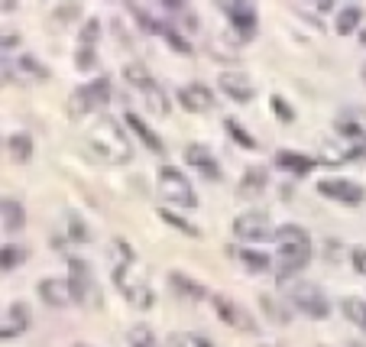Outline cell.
<instances>
[{
	"label": "cell",
	"mask_w": 366,
	"mask_h": 347,
	"mask_svg": "<svg viewBox=\"0 0 366 347\" xmlns=\"http://www.w3.org/2000/svg\"><path fill=\"white\" fill-rule=\"evenodd\" d=\"M107 254H111V276H113V282H117V289H120L136 309H152V289H150V282H146V276L140 272V263H136L133 247L117 237V240H111Z\"/></svg>",
	"instance_id": "obj_1"
},
{
	"label": "cell",
	"mask_w": 366,
	"mask_h": 347,
	"mask_svg": "<svg viewBox=\"0 0 366 347\" xmlns=\"http://www.w3.org/2000/svg\"><path fill=\"white\" fill-rule=\"evenodd\" d=\"M85 146L94 160L107 162V166H123L130 160V140L123 127L113 117H97L85 133Z\"/></svg>",
	"instance_id": "obj_2"
},
{
	"label": "cell",
	"mask_w": 366,
	"mask_h": 347,
	"mask_svg": "<svg viewBox=\"0 0 366 347\" xmlns=\"http://www.w3.org/2000/svg\"><path fill=\"white\" fill-rule=\"evenodd\" d=\"M273 237H276V244H279V256H276V263H279V279L285 282L289 276L301 272L311 263V237H308V231L299 224L279 227Z\"/></svg>",
	"instance_id": "obj_3"
},
{
	"label": "cell",
	"mask_w": 366,
	"mask_h": 347,
	"mask_svg": "<svg viewBox=\"0 0 366 347\" xmlns=\"http://www.w3.org/2000/svg\"><path fill=\"white\" fill-rule=\"evenodd\" d=\"M107 101H111V78H94L91 85H81L72 91V98H68V114H72L75 121H81L88 114L101 111Z\"/></svg>",
	"instance_id": "obj_4"
},
{
	"label": "cell",
	"mask_w": 366,
	"mask_h": 347,
	"mask_svg": "<svg viewBox=\"0 0 366 347\" xmlns=\"http://www.w3.org/2000/svg\"><path fill=\"white\" fill-rule=\"evenodd\" d=\"M159 195L169 201V205H179V208H195L198 198H195V188L191 182L185 178V172H179L175 166H162L159 169Z\"/></svg>",
	"instance_id": "obj_5"
},
{
	"label": "cell",
	"mask_w": 366,
	"mask_h": 347,
	"mask_svg": "<svg viewBox=\"0 0 366 347\" xmlns=\"http://www.w3.org/2000/svg\"><path fill=\"white\" fill-rule=\"evenodd\" d=\"M289 302L301 311V315H308V318H328V311H331V302L324 299V292H321L315 282H299V286H292Z\"/></svg>",
	"instance_id": "obj_6"
},
{
	"label": "cell",
	"mask_w": 366,
	"mask_h": 347,
	"mask_svg": "<svg viewBox=\"0 0 366 347\" xmlns=\"http://www.w3.org/2000/svg\"><path fill=\"white\" fill-rule=\"evenodd\" d=\"M211 305H214V311H217V318L224 321L227 328H237V331H256V321H253V315L240 305L237 299H230V295H211Z\"/></svg>",
	"instance_id": "obj_7"
},
{
	"label": "cell",
	"mask_w": 366,
	"mask_h": 347,
	"mask_svg": "<svg viewBox=\"0 0 366 347\" xmlns=\"http://www.w3.org/2000/svg\"><path fill=\"white\" fill-rule=\"evenodd\" d=\"M318 195L340 201V205H360L366 198V188L353 178H321L318 182Z\"/></svg>",
	"instance_id": "obj_8"
},
{
	"label": "cell",
	"mask_w": 366,
	"mask_h": 347,
	"mask_svg": "<svg viewBox=\"0 0 366 347\" xmlns=\"http://www.w3.org/2000/svg\"><path fill=\"white\" fill-rule=\"evenodd\" d=\"M234 234L240 240H266V237H273V224H269V215L266 211H244V215H237L234 221Z\"/></svg>",
	"instance_id": "obj_9"
},
{
	"label": "cell",
	"mask_w": 366,
	"mask_h": 347,
	"mask_svg": "<svg viewBox=\"0 0 366 347\" xmlns=\"http://www.w3.org/2000/svg\"><path fill=\"white\" fill-rule=\"evenodd\" d=\"M68 295L72 302H88L94 292V282H91V266H88L81 256H72L68 260Z\"/></svg>",
	"instance_id": "obj_10"
},
{
	"label": "cell",
	"mask_w": 366,
	"mask_h": 347,
	"mask_svg": "<svg viewBox=\"0 0 366 347\" xmlns=\"http://www.w3.org/2000/svg\"><path fill=\"white\" fill-rule=\"evenodd\" d=\"M360 156H366V140H363V143L324 140V143H321V153H318V160H321V162H328V166H340V162L360 160Z\"/></svg>",
	"instance_id": "obj_11"
},
{
	"label": "cell",
	"mask_w": 366,
	"mask_h": 347,
	"mask_svg": "<svg viewBox=\"0 0 366 347\" xmlns=\"http://www.w3.org/2000/svg\"><path fill=\"white\" fill-rule=\"evenodd\" d=\"M217 88H221L227 98H234L237 104L253 101V94H256L253 78L246 75V72H224V75H221V82H217Z\"/></svg>",
	"instance_id": "obj_12"
},
{
	"label": "cell",
	"mask_w": 366,
	"mask_h": 347,
	"mask_svg": "<svg viewBox=\"0 0 366 347\" xmlns=\"http://www.w3.org/2000/svg\"><path fill=\"white\" fill-rule=\"evenodd\" d=\"M185 162L191 166V169L201 172V176H207V178H221V169H217L214 153L207 150L205 143H188V146H185Z\"/></svg>",
	"instance_id": "obj_13"
},
{
	"label": "cell",
	"mask_w": 366,
	"mask_h": 347,
	"mask_svg": "<svg viewBox=\"0 0 366 347\" xmlns=\"http://www.w3.org/2000/svg\"><path fill=\"white\" fill-rule=\"evenodd\" d=\"M179 101H182V107H185V111L205 114V111H211V107H214V91H211V88H205V85H185L179 91Z\"/></svg>",
	"instance_id": "obj_14"
},
{
	"label": "cell",
	"mask_w": 366,
	"mask_h": 347,
	"mask_svg": "<svg viewBox=\"0 0 366 347\" xmlns=\"http://www.w3.org/2000/svg\"><path fill=\"white\" fill-rule=\"evenodd\" d=\"M266 185H269V172H266L263 166H246L244 178H240V185H237V198L250 201V198L263 195Z\"/></svg>",
	"instance_id": "obj_15"
},
{
	"label": "cell",
	"mask_w": 366,
	"mask_h": 347,
	"mask_svg": "<svg viewBox=\"0 0 366 347\" xmlns=\"http://www.w3.org/2000/svg\"><path fill=\"white\" fill-rule=\"evenodd\" d=\"M224 10L230 13V23L237 26V36L250 39L256 29V10L253 3H224Z\"/></svg>",
	"instance_id": "obj_16"
},
{
	"label": "cell",
	"mask_w": 366,
	"mask_h": 347,
	"mask_svg": "<svg viewBox=\"0 0 366 347\" xmlns=\"http://www.w3.org/2000/svg\"><path fill=\"white\" fill-rule=\"evenodd\" d=\"M127 127H130V130L136 133V137H140V143L146 146V150H152V153H162V150H166V143L159 140V133L152 130V127H150L146 121H143L140 114L127 111Z\"/></svg>",
	"instance_id": "obj_17"
},
{
	"label": "cell",
	"mask_w": 366,
	"mask_h": 347,
	"mask_svg": "<svg viewBox=\"0 0 366 347\" xmlns=\"http://www.w3.org/2000/svg\"><path fill=\"white\" fill-rule=\"evenodd\" d=\"M315 162L318 160H311V156H305V153H295V150H282L276 153V166L285 172H295V176H305V172L315 169Z\"/></svg>",
	"instance_id": "obj_18"
},
{
	"label": "cell",
	"mask_w": 366,
	"mask_h": 347,
	"mask_svg": "<svg viewBox=\"0 0 366 347\" xmlns=\"http://www.w3.org/2000/svg\"><path fill=\"white\" fill-rule=\"evenodd\" d=\"M39 295L46 299V305H56V309H65L68 302H72L65 279H42L39 282Z\"/></svg>",
	"instance_id": "obj_19"
},
{
	"label": "cell",
	"mask_w": 366,
	"mask_h": 347,
	"mask_svg": "<svg viewBox=\"0 0 366 347\" xmlns=\"http://www.w3.org/2000/svg\"><path fill=\"white\" fill-rule=\"evenodd\" d=\"M169 282H172V289H175V295H182V299H191V302L207 299L205 286L195 279H188V276H182V272H169Z\"/></svg>",
	"instance_id": "obj_20"
},
{
	"label": "cell",
	"mask_w": 366,
	"mask_h": 347,
	"mask_svg": "<svg viewBox=\"0 0 366 347\" xmlns=\"http://www.w3.org/2000/svg\"><path fill=\"white\" fill-rule=\"evenodd\" d=\"M123 78H127V85L133 88V91H140V94H146L156 82H152V75H150V68L143 65V62H130V65H123Z\"/></svg>",
	"instance_id": "obj_21"
},
{
	"label": "cell",
	"mask_w": 366,
	"mask_h": 347,
	"mask_svg": "<svg viewBox=\"0 0 366 347\" xmlns=\"http://www.w3.org/2000/svg\"><path fill=\"white\" fill-rule=\"evenodd\" d=\"M29 318H33V315H29L26 302H13V305H10V325L0 331V338H13V334H19V331H26Z\"/></svg>",
	"instance_id": "obj_22"
},
{
	"label": "cell",
	"mask_w": 366,
	"mask_h": 347,
	"mask_svg": "<svg viewBox=\"0 0 366 347\" xmlns=\"http://www.w3.org/2000/svg\"><path fill=\"white\" fill-rule=\"evenodd\" d=\"M7 150H10V160L17 162V166H26L29 156H33V140H29V133H13L7 140Z\"/></svg>",
	"instance_id": "obj_23"
},
{
	"label": "cell",
	"mask_w": 366,
	"mask_h": 347,
	"mask_svg": "<svg viewBox=\"0 0 366 347\" xmlns=\"http://www.w3.org/2000/svg\"><path fill=\"white\" fill-rule=\"evenodd\" d=\"M13 75L23 78V82H42V78L49 75V72H46L42 65H39V59L23 56L19 62H13Z\"/></svg>",
	"instance_id": "obj_24"
},
{
	"label": "cell",
	"mask_w": 366,
	"mask_h": 347,
	"mask_svg": "<svg viewBox=\"0 0 366 347\" xmlns=\"http://www.w3.org/2000/svg\"><path fill=\"white\" fill-rule=\"evenodd\" d=\"M0 215H3V227H7L10 234L23 231L26 211H23V205H19V201H3V205H0Z\"/></svg>",
	"instance_id": "obj_25"
},
{
	"label": "cell",
	"mask_w": 366,
	"mask_h": 347,
	"mask_svg": "<svg viewBox=\"0 0 366 347\" xmlns=\"http://www.w3.org/2000/svg\"><path fill=\"white\" fill-rule=\"evenodd\" d=\"M360 20H363V10H360L357 3L344 7V10L337 13V33H340V36H350V33L360 26Z\"/></svg>",
	"instance_id": "obj_26"
},
{
	"label": "cell",
	"mask_w": 366,
	"mask_h": 347,
	"mask_svg": "<svg viewBox=\"0 0 366 347\" xmlns=\"http://www.w3.org/2000/svg\"><path fill=\"white\" fill-rule=\"evenodd\" d=\"M340 311L347 315L350 325H357V328L366 331V299H344L340 302Z\"/></svg>",
	"instance_id": "obj_27"
},
{
	"label": "cell",
	"mask_w": 366,
	"mask_h": 347,
	"mask_svg": "<svg viewBox=\"0 0 366 347\" xmlns=\"http://www.w3.org/2000/svg\"><path fill=\"white\" fill-rule=\"evenodd\" d=\"M224 127H227V133H230V137H234V140L244 146V150H256V146H260L253 133H246V127H244V123H237L234 117H227Z\"/></svg>",
	"instance_id": "obj_28"
},
{
	"label": "cell",
	"mask_w": 366,
	"mask_h": 347,
	"mask_svg": "<svg viewBox=\"0 0 366 347\" xmlns=\"http://www.w3.org/2000/svg\"><path fill=\"white\" fill-rule=\"evenodd\" d=\"M26 260V250L17 244H7V247H0V270L10 272V270H17L19 263Z\"/></svg>",
	"instance_id": "obj_29"
},
{
	"label": "cell",
	"mask_w": 366,
	"mask_h": 347,
	"mask_svg": "<svg viewBox=\"0 0 366 347\" xmlns=\"http://www.w3.org/2000/svg\"><path fill=\"white\" fill-rule=\"evenodd\" d=\"M237 260L246 263V270H250V272H266V270H269V256L256 254V250H237Z\"/></svg>",
	"instance_id": "obj_30"
},
{
	"label": "cell",
	"mask_w": 366,
	"mask_h": 347,
	"mask_svg": "<svg viewBox=\"0 0 366 347\" xmlns=\"http://www.w3.org/2000/svg\"><path fill=\"white\" fill-rule=\"evenodd\" d=\"M143 98H146V104H150L152 114H159V117H166V114H169V98H166V91H162L159 85H152L150 91L143 94Z\"/></svg>",
	"instance_id": "obj_31"
},
{
	"label": "cell",
	"mask_w": 366,
	"mask_h": 347,
	"mask_svg": "<svg viewBox=\"0 0 366 347\" xmlns=\"http://www.w3.org/2000/svg\"><path fill=\"white\" fill-rule=\"evenodd\" d=\"M169 347H214V344L201 338V334H191V331H175L169 338Z\"/></svg>",
	"instance_id": "obj_32"
},
{
	"label": "cell",
	"mask_w": 366,
	"mask_h": 347,
	"mask_svg": "<svg viewBox=\"0 0 366 347\" xmlns=\"http://www.w3.org/2000/svg\"><path fill=\"white\" fill-rule=\"evenodd\" d=\"M159 221H166L169 227H175V231H182V234H188V237H198V227L188 224L185 217H179L175 211H169V208H162L159 211Z\"/></svg>",
	"instance_id": "obj_33"
},
{
	"label": "cell",
	"mask_w": 366,
	"mask_h": 347,
	"mask_svg": "<svg viewBox=\"0 0 366 347\" xmlns=\"http://www.w3.org/2000/svg\"><path fill=\"white\" fill-rule=\"evenodd\" d=\"M156 33H159V36H166V43H169L175 52H185V56H191V43H188V39H182L175 29H169L166 23H159V29H156Z\"/></svg>",
	"instance_id": "obj_34"
},
{
	"label": "cell",
	"mask_w": 366,
	"mask_h": 347,
	"mask_svg": "<svg viewBox=\"0 0 366 347\" xmlns=\"http://www.w3.org/2000/svg\"><path fill=\"white\" fill-rule=\"evenodd\" d=\"M130 347H159L150 325H136V328L130 331Z\"/></svg>",
	"instance_id": "obj_35"
},
{
	"label": "cell",
	"mask_w": 366,
	"mask_h": 347,
	"mask_svg": "<svg viewBox=\"0 0 366 347\" xmlns=\"http://www.w3.org/2000/svg\"><path fill=\"white\" fill-rule=\"evenodd\" d=\"M75 65L81 68V72H91V68L97 65V52H94V49H88V46H78V52H75Z\"/></svg>",
	"instance_id": "obj_36"
},
{
	"label": "cell",
	"mask_w": 366,
	"mask_h": 347,
	"mask_svg": "<svg viewBox=\"0 0 366 347\" xmlns=\"http://www.w3.org/2000/svg\"><path fill=\"white\" fill-rule=\"evenodd\" d=\"M127 10H130L133 17L140 20V26H143V29H146V33H156V29H159V23H156V20H152V17H150V13H146V10H143V7H140V3H130V7H127Z\"/></svg>",
	"instance_id": "obj_37"
},
{
	"label": "cell",
	"mask_w": 366,
	"mask_h": 347,
	"mask_svg": "<svg viewBox=\"0 0 366 347\" xmlns=\"http://www.w3.org/2000/svg\"><path fill=\"white\" fill-rule=\"evenodd\" d=\"M97 36H101V23L97 20H88L85 23V29H81V46H88V49H94V43H97Z\"/></svg>",
	"instance_id": "obj_38"
},
{
	"label": "cell",
	"mask_w": 366,
	"mask_h": 347,
	"mask_svg": "<svg viewBox=\"0 0 366 347\" xmlns=\"http://www.w3.org/2000/svg\"><path fill=\"white\" fill-rule=\"evenodd\" d=\"M273 111H276V117H279L282 123H292V121H295V111H292V104H285L279 94L273 98Z\"/></svg>",
	"instance_id": "obj_39"
},
{
	"label": "cell",
	"mask_w": 366,
	"mask_h": 347,
	"mask_svg": "<svg viewBox=\"0 0 366 347\" xmlns=\"http://www.w3.org/2000/svg\"><path fill=\"white\" fill-rule=\"evenodd\" d=\"M68 231H72V240H88V227L78 221V215H68Z\"/></svg>",
	"instance_id": "obj_40"
},
{
	"label": "cell",
	"mask_w": 366,
	"mask_h": 347,
	"mask_svg": "<svg viewBox=\"0 0 366 347\" xmlns=\"http://www.w3.org/2000/svg\"><path fill=\"white\" fill-rule=\"evenodd\" d=\"M78 13H81V7H78V3H62V7H56V17L62 20V23H68V20H75Z\"/></svg>",
	"instance_id": "obj_41"
},
{
	"label": "cell",
	"mask_w": 366,
	"mask_h": 347,
	"mask_svg": "<svg viewBox=\"0 0 366 347\" xmlns=\"http://www.w3.org/2000/svg\"><path fill=\"white\" fill-rule=\"evenodd\" d=\"M17 43H19L17 29H0V49H13Z\"/></svg>",
	"instance_id": "obj_42"
},
{
	"label": "cell",
	"mask_w": 366,
	"mask_h": 347,
	"mask_svg": "<svg viewBox=\"0 0 366 347\" xmlns=\"http://www.w3.org/2000/svg\"><path fill=\"white\" fill-rule=\"evenodd\" d=\"M353 270H357L360 276H366V247H357V250H353Z\"/></svg>",
	"instance_id": "obj_43"
},
{
	"label": "cell",
	"mask_w": 366,
	"mask_h": 347,
	"mask_svg": "<svg viewBox=\"0 0 366 347\" xmlns=\"http://www.w3.org/2000/svg\"><path fill=\"white\" fill-rule=\"evenodd\" d=\"M7 78H13V62H3V59H0V85H3Z\"/></svg>",
	"instance_id": "obj_44"
},
{
	"label": "cell",
	"mask_w": 366,
	"mask_h": 347,
	"mask_svg": "<svg viewBox=\"0 0 366 347\" xmlns=\"http://www.w3.org/2000/svg\"><path fill=\"white\" fill-rule=\"evenodd\" d=\"M363 82H366V65H363Z\"/></svg>",
	"instance_id": "obj_45"
},
{
	"label": "cell",
	"mask_w": 366,
	"mask_h": 347,
	"mask_svg": "<svg viewBox=\"0 0 366 347\" xmlns=\"http://www.w3.org/2000/svg\"><path fill=\"white\" fill-rule=\"evenodd\" d=\"M363 46H366V33H363Z\"/></svg>",
	"instance_id": "obj_46"
}]
</instances>
